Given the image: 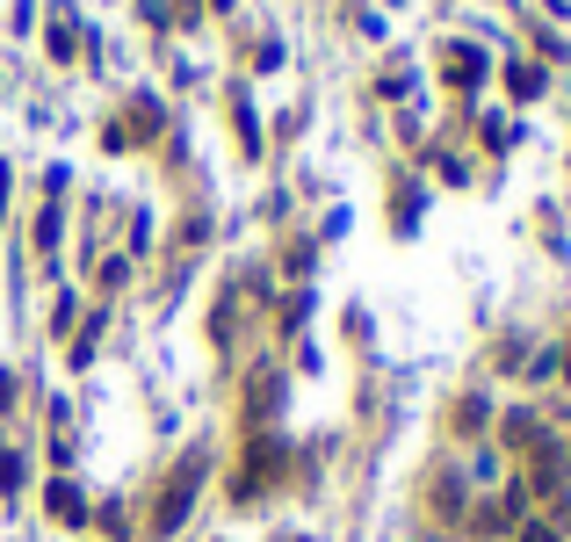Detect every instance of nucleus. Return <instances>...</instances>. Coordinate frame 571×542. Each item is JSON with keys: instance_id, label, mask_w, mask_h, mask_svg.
I'll return each mask as SVG.
<instances>
[{"instance_id": "obj_2", "label": "nucleus", "mask_w": 571, "mask_h": 542, "mask_svg": "<svg viewBox=\"0 0 571 542\" xmlns=\"http://www.w3.org/2000/svg\"><path fill=\"white\" fill-rule=\"evenodd\" d=\"M52 513H58V521H80V492H72V485H52Z\"/></svg>"}, {"instance_id": "obj_5", "label": "nucleus", "mask_w": 571, "mask_h": 542, "mask_svg": "<svg viewBox=\"0 0 571 542\" xmlns=\"http://www.w3.org/2000/svg\"><path fill=\"white\" fill-rule=\"evenodd\" d=\"M564 369H571V354H564Z\"/></svg>"}, {"instance_id": "obj_4", "label": "nucleus", "mask_w": 571, "mask_h": 542, "mask_svg": "<svg viewBox=\"0 0 571 542\" xmlns=\"http://www.w3.org/2000/svg\"><path fill=\"white\" fill-rule=\"evenodd\" d=\"M520 542H564V535H557V528H542V521H528V528H520Z\"/></svg>"}, {"instance_id": "obj_1", "label": "nucleus", "mask_w": 571, "mask_h": 542, "mask_svg": "<svg viewBox=\"0 0 571 542\" xmlns=\"http://www.w3.org/2000/svg\"><path fill=\"white\" fill-rule=\"evenodd\" d=\"M195 492H203V449L173 471V485L159 492V507H153V535H173V528L189 521V507H195Z\"/></svg>"}, {"instance_id": "obj_3", "label": "nucleus", "mask_w": 571, "mask_h": 542, "mask_svg": "<svg viewBox=\"0 0 571 542\" xmlns=\"http://www.w3.org/2000/svg\"><path fill=\"white\" fill-rule=\"evenodd\" d=\"M449 80H478V52H449Z\"/></svg>"}]
</instances>
